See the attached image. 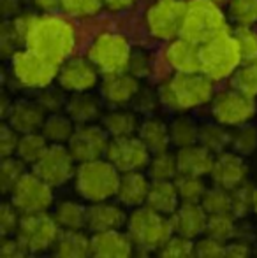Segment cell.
Listing matches in <instances>:
<instances>
[{"label":"cell","instance_id":"6da1fadb","mask_svg":"<svg viewBox=\"0 0 257 258\" xmlns=\"http://www.w3.org/2000/svg\"><path fill=\"white\" fill-rule=\"evenodd\" d=\"M25 46L60 65L71 56L76 46L74 27L52 13L35 16L25 37Z\"/></svg>","mask_w":257,"mask_h":258},{"label":"cell","instance_id":"7a4b0ae2","mask_svg":"<svg viewBox=\"0 0 257 258\" xmlns=\"http://www.w3.org/2000/svg\"><path fill=\"white\" fill-rule=\"evenodd\" d=\"M159 102L171 111H189L208 104L213 97V81L199 72H175L157 90Z\"/></svg>","mask_w":257,"mask_h":258},{"label":"cell","instance_id":"3957f363","mask_svg":"<svg viewBox=\"0 0 257 258\" xmlns=\"http://www.w3.org/2000/svg\"><path fill=\"white\" fill-rule=\"evenodd\" d=\"M122 172L104 156L78 163L74 186L78 195L86 202H102L117 199Z\"/></svg>","mask_w":257,"mask_h":258},{"label":"cell","instance_id":"277c9868","mask_svg":"<svg viewBox=\"0 0 257 258\" xmlns=\"http://www.w3.org/2000/svg\"><path fill=\"white\" fill-rule=\"evenodd\" d=\"M125 227L134 246L141 251H159L175 234L171 218L157 213L148 206L136 207L129 214Z\"/></svg>","mask_w":257,"mask_h":258},{"label":"cell","instance_id":"5b68a950","mask_svg":"<svg viewBox=\"0 0 257 258\" xmlns=\"http://www.w3.org/2000/svg\"><path fill=\"white\" fill-rule=\"evenodd\" d=\"M229 32L226 16L215 0H190L187 2L182 25V37L195 44H204L213 37Z\"/></svg>","mask_w":257,"mask_h":258},{"label":"cell","instance_id":"8992f818","mask_svg":"<svg viewBox=\"0 0 257 258\" xmlns=\"http://www.w3.org/2000/svg\"><path fill=\"white\" fill-rule=\"evenodd\" d=\"M241 61L243 56L233 32H224L212 41L201 44V72L212 81L231 78Z\"/></svg>","mask_w":257,"mask_h":258},{"label":"cell","instance_id":"52a82bcc","mask_svg":"<svg viewBox=\"0 0 257 258\" xmlns=\"http://www.w3.org/2000/svg\"><path fill=\"white\" fill-rule=\"evenodd\" d=\"M13 78L23 88L42 90L59 78V63L25 48L11 56Z\"/></svg>","mask_w":257,"mask_h":258},{"label":"cell","instance_id":"ba28073f","mask_svg":"<svg viewBox=\"0 0 257 258\" xmlns=\"http://www.w3.org/2000/svg\"><path fill=\"white\" fill-rule=\"evenodd\" d=\"M130 44L125 37L113 32H104L97 35L88 51V58L93 61L100 74H115L127 71L130 61Z\"/></svg>","mask_w":257,"mask_h":258},{"label":"cell","instance_id":"9c48e42d","mask_svg":"<svg viewBox=\"0 0 257 258\" xmlns=\"http://www.w3.org/2000/svg\"><path fill=\"white\" fill-rule=\"evenodd\" d=\"M60 232L62 228L55 216L48 214V211H42V213L23 214L16 235L28 249V253H41L55 246Z\"/></svg>","mask_w":257,"mask_h":258},{"label":"cell","instance_id":"30bf717a","mask_svg":"<svg viewBox=\"0 0 257 258\" xmlns=\"http://www.w3.org/2000/svg\"><path fill=\"white\" fill-rule=\"evenodd\" d=\"M78 162L67 144H49L44 155L32 165V170L53 188L64 186L74 177Z\"/></svg>","mask_w":257,"mask_h":258},{"label":"cell","instance_id":"8fae6325","mask_svg":"<svg viewBox=\"0 0 257 258\" xmlns=\"http://www.w3.org/2000/svg\"><path fill=\"white\" fill-rule=\"evenodd\" d=\"M187 2L183 0H157L146 13L148 30L161 41H173L182 34Z\"/></svg>","mask_w":257,"mask_h":258},{"label":"cell","instance_id":"7c38bea8","mask_svg":"<svg viewBox=\"0 0 257 258\" xmlns=\"http://www.w3.org/2000/svg\"><path fill=\"white\" fill-rule=\"evenodd\" d=\"M9 195L11 202L21 211V214L42 213L53 206V186L39 177L34 170H27Z\"/></svg>","mask_w":257,"mask_h":258},{"label":"cell","instance_id":"4fadbf2b","mask_svg":"<svg viewBox=\"0 0 257 258\" xmlns=\"http://www.w3.org/2000/svg\"><path fill=\"white\" fill-rule=\"evenodd\" d=\"M255 111L254 97L245 95L236 88L220 92L212 100V116L215 121L226 126H240L248 123L254 118Z\"/></svg>","mask_w":257,"mask_h":258},{"label":"cell","instance_id":"5bb4252c","mask_svg":"<svg viewBox=\"0 0 257 258\" xmlns=\"http://www.w3.org/2000/svg\"><path fill=\"white\" fill-rule=\"evenodd\" d=\"M151 151L139 139V136L115 137L110 141L106 158L117 167L120 172H132L143 170L151 160Z\"/></svg>","mask_w":257,"mask_h":258},{"label":"cell","instance_id":"9a60e30c","mask_svg":"<svg viewBox=\"0 0 257 258\" xmlns=\"http://www.w3.org/2000/svg\"><path fill=\"white\" fill-rule=\"evenodd\" d=\"M110 134L104 126H97L93 123L88 125H76L74 134L69 139L67 146L78 163L90 162V160L104 158L110 146Z\"/></svg>","mask_w":257,"mask_h":258},{"label":"cell","instance_id":"2e32d148","mask_svg":"<svg viewBox=\"0 0 257 258\" xmlns=\"http://www.w3.org/2000/svg\"><path fill=\"white\" fill-rule=\"evenodd\" d=\"M99 69L90 58L69 56L59 67V85L69 93L90 92L99 83Z\"/></svg>","mask_w":257,"mask_h":258},{"label":"cell","instance_id":"e0dca14e","mask_svg":"<svg viewBox=\"0 0 257 258\" xmlns=\"http://www.w3.org/2000/svg\"><path fill=\"white\" fill-rule=\"evenodd\" d=\"M247 174L248 167L243 156L236 151H222L215 156L210 176L213 179V184L226 188V190H233L238 184L247 181Z\"/></svg>","mask_w":257,"mask_h":258},{"label":"cell","instance_id":"ac0fdd59","mask_svg":"<svg viewBox=\"0 0 257 258\" xmlns=\"http://www.w3.org/2000/svg\"><path fill=\"white\" fill-rule=\"evenodd\" d=\"M139 88V79L130 74L129 71L104 74L102 81H100V95L108 104L115 105V107H124L129 102H132Z\"/></svg>","mask_w":257,"mask_h":258},{"label":"cell","instance_id":"d6986e66","mask_svg":"<svg viewBox=\"0 0 257 258\" xmlns=\"http://www.w3.org/2000/svg\"><path fill=\"white\" fill-rule=\"evenodd\" d=\"M125 206L120 202H92L88 206V214H86V230L92 234L95 232H106V230H117L127 225V213L124 211Z\"/></svg>","mask_w":257,"mask_h":258},{"label":"cell","instance_id":"ffe728a7","mask_svg":"<svg viewBox=\"0 0 257 258\" xmlns=\"http://www.w3.org/2000/svg\"><path fill=\"white\" fill-rule=\"evenodd\" d=\"M169 218H171L175 234L183 237L197 239L206 232L208 213L201 202H182Z\"/></svg>","mask_w":257,"mask_h":258},{"label":"cell","instance_id":"44dd1931","mask_svg":"<svg viewBox=\"0 0 257 258\" xmlns=\"http://www.w3.org/2000/svg\"><path fill=\"white\" fill-rule=\"evenodd\" d=\"M134 242L122 228L92 234V256L99 258H127L134 253Z\"/></svg>","mask_w":257,"mask_h":258},{"label":"cell","instance_id":"7402d4cb","mask_svg":"<svg viewBox=\"0 0 257 258\" xmlns=\"http://www.w3.org/2000/svg\"><path fill=\"white\" fill-rule=\"evenodd\" d=\"M166 60L175 72H199L201 71V46L185 37L169 41L166 48Z\"/></svg>","mask_w":257,"mask_h":258},{"label":"cell","instance_id":"603a6c76","mask_svg":"<svg viewBox=\"0 0 257 258\" xmlns=\"http://www.w3.org/2000/svg\"><path fill=\"white\" fill-rule=\"evenodd\" d=\"M151 186V179L143 170L122 172L120 184H118L117 201L125 207H141L146 204L148 191Z\"/></svg>","mask_w":257,"mask_h":258},{"label":"cell","instance_id":"cb8c5ba5","mask_svg":"<svg viewBox=\"0 0 257 258\" xmlns=\"http://www.w3.org/2000/svg\"><path fill=\"white\" fill-rule=\"evenodd\" d=\"M46 116H48V112L39 105L37 100L35 102L20 100V102L13 104L6 121L21 136V134L39 132L42 128Z\"/></svg>","mask_w":257,"mask_h":258},{"label":"cell","instance_id":"d4e9b609","mask_svg":"<svg viewBox=\"0 0 257 258\" xmlns=\"http://www.w3.org/2000/svg\"><path fill=\"white\" fill-rule=\"evenodd\" d=\"M176 160H178L180 174H192V176L204 177L212 172L215 155L210 150H206L202 144L195 143L185 148H178Z\"/></svg>","mask_w":257,"mask_h":258},{"label":"cell","instance_id":"484cf974","mask_svg":"<svg viewBox=\"0 0 257 258\" xmlns=\"http://www.w3.org/2000/svg\"><path fill=\"white\" fill-rule=\"evenodd\" d=\"M180 204H182V199H180L175 181H151L144 206L151 207L153 211L166 214V216H171Z\"/></svg>","mask_w":257,"mask_h":258},{"label":"cell","instance_id":"4316f807","mask_svg":"<svg viewBox=\"0 0 257 258\" xmlns=\"http://www.w3.org/2000/svg\"><path fill=\"white\" fill-rule=\"evenodd\" d=\"M65 112L71 116L76 125H88L99 119L100 116V100L90 92L71 93L65 104Z\"/></svg>","mask_w":257,"mask_h":258},{"label":"cell","instance_id":"83f0119b","mask_svg":"<svg viewBox=\"0 0 257 258\" xmlns=\"http://www.w3.org/2000/svg\"><path fill=\"white\" fill-rule=\"evenodd\" d=\"M53 253L60 258L92 256V237L83 230H62L53 246Z\"/></svg>","mask_w":257,"mask_h":258},{"label":"cell","instance_id":"f1b7e54d","mask_svg":"<svg viewBox=\"0 0 257 258\" xmlns=\"http://www.w3.org/2000/svg\"><path fill=\"white\" fill-rule=\"evenodd\" d=\"M137 136L148 146L151 153H161L168 151L171 144V136H169V125H166L159 118H146L144 121L139 123Z\"/></svg>","mask_w":257,"mask_h":258},{"label":"cell","instance_id":"f546056e","mask_svg":"<svg viewBox=\"0 0 257 258\" xmlns=\"http://www.w3.org/2000/svg\"><path fill=\"white\" fill-rule=\"evenodd\" d=\"M102 126L110 134L111 139H115V137L137 136L139 121H137L134 112L124 111V109H115V111L102 116Z\"/></svg>","mask_w":257,"mask_h":258},{"label":"cell","instance_id":"4dcf8cb0","mask_svg":"<svg viewBox=\"0 0 257 258\" xmlns=\"http://www.w3.org/2000/svg\"><path fill=\"white\" fill-rule=\"evenodd\" d=\"M76 130V123L71 119V116L65 112H49L42 123L41 132L52 144H67L71 136Z\"/></svg>","mask_w":257,"mask_h":258},{"label":"cell","instance_id":"1f68e13d","mask_svg":"<svg viewBox=\"0 0 257 258\" xmlns=\"http://www.w3.org/2000/svg\"><path fill=\"white\" fill-rule=\"evenodd\" d=\"M88 206H83L76 201H64L55 207V220L62 230H85Z\"/></svg>","mask_w":257,"mask_h":258},{"label":"cell","instance_id":"d6a6232c","mask_svg":"<svg viewBox=\"0 0 257 258\" xmlns=\"http://www.w3.org/2000/svg\"><path fill=\"white\" fill-rule=\"evenodd\" d=\"M231 134L222 123H206V125L199 126V144L210 150L213 155H219L231 146Z\"/></svg>","mask_w":257,"mask_h":258},{"label":"cell","instance_id":"836d02e7","mask_svg":"<svg viewBox=\"0 0 257 258\" xmlns=\"http://www.w3.org/2000/svg\"><path fill=\"white\" fill-rule=\"evenodd\" d=\"M49 141L44 137V134L39 130V132H30V134H21L20 143H18L16 156L23 160L27 165H34L44 151L48 150Z\"/></svg>","mask_w":257,"mask_h":258},{"label":"cell","instance_id":"e575fe53","mask_svg":"<svg viewBox=\"0 0 257 258\" xmlns=\"http://www.w3.org/2000/svg\"><path fill=\"white\" fill-rule=\"evenodd\" d=\"M146 170L151 181H175V177L180 174L176 155L169 153V151L153 153Z\"/></svg>","mask_w":257,"mask_h":258},{"label":"cell","instance_id":"d590c367","mask_svg":"<svg viewBox=\"0 0 257 258\" xmlns=\"http://www.w3.org/2000/svg\"><path fill=\"white\" fill-rule=\"evenodd\" d=\"M231 86L240 90L241 93L257 97V58L243 60L240 67L231 76Z\"/></svg>","mask_w":257,"mask_h":258},{"label":"cell","instance_id":"8d00e7d4","mask_svg":"<svg viewBox=\"0 0 257 258\" xmlns=\"http://www.w3.org/2000/svg\"><path fill=\"white\" fill-rule=\"evenodd\" d=\"M234 234H236V216L233 213L208 214L204 235H210L220 242H229Z\"/></svg>","mask_w":257,"mask_h":258},{"label":"cell","instance_id":"74e56055","mask_svg":"<svg viewBox=\"0 0 257 258\" xmlns=\"http://www.w3.org/2000/svg\"><path fill=\"white\" fill-rule=\"evenodd\" d=\"M171 144L176 148H185L199 141V126L187 116H178L169 123Z\"/></svg>","mask_w":257,"mask_h":258},{"label":"cell","instance_id":"f35d334b","mask_svg":"<svg viewBox=\"0 0 257 258\" xmlns=\"http://www.w3.org/2000/svg\"><path fill=\"white\" fill-rule=\"evenodd\" d=\"M27 174V163L21 158L14 156H7L2 158V165H0V188L4 194H11L13 188L18 184V181Z\"/></svg>","mask_w":257,"mask_h":258},{"label":"cell","instance_id":"ab89813d","mask_svg":"<svg viewBox=\"0 0 257 258\" xmlns=\"http://www.w3.org/2000/svg\"><path fill=\"white\" fill-rule=\"evenodd\" d=\"M175 184L178 188L182 202H201L208 190L202 177L192 176V174H178L175 177Z\"/></svg>","mask_w":257,"mask_h":258},{"label":"cell","instance_id":"60d3db41","mask_svg":"<svg viewBox=\"0 0 257 258\" xmlns=\"http://www.w3.org/2000/svg\"><path fill=\"white\" fill-rule=\"evenodd\" d=\"M231 191V213L236 218H243L250 211H254L255 204V191L257 188L252 186L250 183H241Z\"/></svg>","mask_w":257,"mask_h":258},{"label":"cell","instance_id":"b9f144b4","mask_svg":"<svg viewBox=\"0 0 257 258\" xmlns=\"http://www.w3.org/2000/svg\"><path fill=\"white\" fill-rule=\"evenodd\" d=\"M231 148L241 156L252 155L257 150V128L252 125H240L231 134Z\"/></svg>","mask_w":257,"mask_h":258},{"label":"cell","instance_id":"7bdbcfd3","mask_svg":"<svg viewBox=\"0 0 257 258\" xmlns=\"http://www.w3.org/2000/svg\"><path fill=\"white\" fill-rule=\"evenodd\" d=\"M229 18L238 27L257 23V0H229Z\"/></svg>","mask_w":257,"mask_h":258},{"label":"cell","instance_id":"ee69618b","mask_svg":"<svg viewBox=\"0 0 257 258\" xmlns=\"http://www.w3.org/2000/svg\"><path fill=\"white\" fill-rule=\"evenodd\" d=\"M201 204L208 214L231 213V191L215 184L213 188L206 190Z\"/></svg>","mask_w":257,"mask_h":258},{"label":"cell","instance_id":"f6af8a7d","mask_svg":"<svg viewBox=\"0 0 257 258\" xmlns=\"http://www.w3.org/2000/svg\"><path fill=\"white\" fill-rule=\"evenodd\" d=\"M157 253L162 256H169V258L194 256V239L183 237V235H178V234H173Z\"/></svg>","mask_w":257,"mask_h":258},{"label":"cell","instance_id":"bcb514c9","mask_svg":"<svg viewBox=\"0 0 257 258\" xmlns=\"http://www.w3.org/2000/svg\"><path fill=\"white\" fill-rule=\"evenodd\" d=\"M21 44H25V41L20 32H18V28L14 27L13 20H6L2 28H0V49H2V54L6 58L13 56L16 51H20L18 46Z\"/></svg>","mask_w":257,"mask_h":258},{"label":"cell","instance_id":"7dc6e473","mask_svg":"<svg viewBox=\"0 0 257 258\" xmlns=\"http://www.w3.org/2000/svg\"><path fill=\"white\" fill-rule=\"evenodd\" d=\"M21 216H23L21 211L13 202H4L2 207H0V235L2 237L16 235Z\"/></svg>","mask_w":257,"mask_h":258},{"label":"cell","instance_id":"c3c4849f","mask_svg":"<svg viewBox=\"0 0 257 258\" xmlns=\"http://www.w3.org/2000/svg\"><path fill=\"white\" fill-rule=\"evenodd\" d=\"M62 86L60 88H52V85L42 88L37 95V102L44 109L46 112H59L65 109V104H67V99H65Z\"/></svg>","mask_w":257,"mask_h":258},{"label":"cell","instance_id":"681fc988","mask_svg":"<svg viewBox=\"0 0 257 258\" xmlns=\"http://www.w3.org/2000/svg\"><path fill=\"white\" fill-rule=\"evenodd\" d=\"M236 44L241 51L243 60H250V58H257V34L252 30V27H238L233 32Z\"/></svg>","mask_w":257,"mask_h":258},{"label":"cell","instance_id":"f907efd6","mask_svg":"<svg viewBox=\"0 0 257 258\" xmlns=\"http://www.w3.org/2000/svg\"><path fill=\"white\" fill-rule=\"evenodd\" d=\"M104 7L102 0H62V9L71 16H93Z\"/></svg>","mask_w":257,"mask_h":258},{"label":"cell","instance_id":"816d5d0a","mask_svg":"<svg viewBox=\"0 0 257 258\" xmlns=\"http://www.w3.org/2000/svg\"><path fill=\"white\" fill-rule=\"evenodd\" d=\"M226 253V242H220L217 239L204 235L202 239L194 242V255L201 258H219Z\"/></svg>","mask_w":257,"mask_h":258},{"label":"cell","instance_id":"f5cc1de1","mask_svg":"<svg viewBox=\"0 0 257 258\" xmlns=\"http://www.w3.org/2000/svg\"><path fill=\"white\" fill-rule=\"evenodd\" d=\"M18 143H20V134L9 123H4L0 126V156L7 158V156L16 155Z\"/></svg>","mask_w":257,"mask_h":258},{"label":"cell","instance_id":"db71d44e","mask_svg":"<svg viewBox=\"0 0 257 258\" xmlns=\"http://www.w3.org/2000/svg\"><path fill=\"white\" fill-rule=\"evenodd\" d=\"M28 255V249L25 248V244L20 241L18 235H7L2 237L0 242V256L2 258H21Z\"/></svg>","mask_w":257,"mask_h":258},{"label":"cell","instance_id":"11a10c76","mask_svg":"<svg viewBox=\"0 0 257 258\" xmlns=\"http://www.w3.org/2000/svg\"><path fill=\"white\" fill-rule=\"evenodd\" d=\"M127 71L136 76L137 79L146 78L150 74V58H148V54L143 51H132Z\"/></svg>","mask_w":257,"mask_h":258},{"label":"cell","instance_id":"9f6ffc18","mask_svg":"<svg viewBox=\"0 0 257 258\" xmlns=\"http://www.w3.org/2000/svg\"><path fill=\"white\" fill-rule=\"evenodd\" d=\"M157 100H159V95L155 97L148 88H139V92L134 97V102H136V107L139 109V111H151V109L155 107Z\"/></svg>","mask_w":257,"mask_h":258},{"label":"cell","instance_id":"6f0895ef","mask_svg":"<svg viewBox=\"0 0 257 258\" xmlns=\"http://www.w3.org/2000/svg\"><path fill=\"white\" fill-rule=\"evenodd\" d=\"M250 255V248H248L247 242L243 241H234V242H226V253L224 256L229 258H245Z\"/></svg>","mask_w":257,"mask_h":258},{"label":"cell","instance_id":"680465c9","mask_svg":"<svg viewBox=\"0 0 257 258\" xmlns=\"http://www.w3.org/2000/svg\"><path fill=\"white\" fill-rule=\"evenodd\" d=\"M0 9H2L4 20H11V18L18 16L21 9V0H2L0 2Z\"/></svg>","mask_w":257,"mask_h":258},{"label":"cell","instance_id":"91938a15","mask_svg":"<svg viewBox=\"0 0 257 258\" xmlns=\"http://www.w3.org/2000/svg\"><path fill=\"white\" fill-rule=\"evenodd\" d=\"M32 2L44 13H53L59 7H62V0H32Z\"/></svg>","mask_w":257,"mask_h":258},{"label":"cell","instance_id":"94428289","mask_svg":"<svg viewBox=\"0 0 257 258\" xmlns=\"http://www.w3.org/2000/svg\"><path fill=\"white\" fill-rule=\"evenodd\" d=\"M102 2H104V6L111 11H124L132 6L134 0H102Z\"/></svg>","mask_w":257,"mask_h":258},{"label":"cell","instance_id":"6125c7cd","mask_svg":"<svg viewBox=\"0 0 257 258\" xmlns=\"http://www.w3.org/2000/svg\"><path fill=\"white\" fill-rule=\"evenodd\" d=\"M254 211H255V214H257V191H255V204H254Z\"/></svg>","mask_w":257,"mask_h":258},{"label":"cell","instance_id":"be15d7a7","mask_svg":"<svg viewBox=\"0 0 257 258\" xmlns=\"http://www.w3.org/2000/svg\"><path fill=\"white\" fill-rule=\"evenodd\" d=\"M215 2H219V0H215Z\"/></svg>","mask_w":257,"mask_h":258}]
</instances>
